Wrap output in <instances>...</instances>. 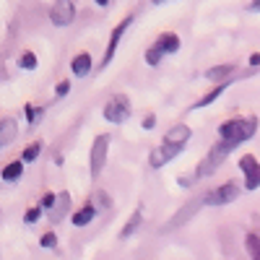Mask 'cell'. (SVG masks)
<instances>
[{
  "label": "cell",
  "mask_w": 260,
  "mask_h": 260,
  "mask_svg": "<svg viewBox=\"0 0 260 260\" xmlns=\"http://www.w3.org/2000/svg\"><path fill=\"white\" fill-rule=\"evenodd\" d=\"M240 169H242V175H245V187L247 190H257L260 187V161L247 154L240 159Z\"/></svg>",
  "instance_id": "9c48e42d"
},
{
  "label": "cell",
  "mask_w": 260,
  "mask_h": 260,
  "mask_svg": "<svg viewBox=\"0 0 260 260\" xmlns=\"http://www.w3.org/2000/svg\"><path fill=\"white\" fill-rule=\"evenodd\" d=\"M250 62H252V65H260V52H255V55L250 57Z\"/></svg>",
  "instance_id": "4dcf8cb0"
},
{
  "label": "cell",
  "mask_w": 260,
  "mask_h": 260,
  "mask_svg": "<svg viewBox=\"0 0 260 260\" xmlns=\"http://www.w3.org/2000/svg\"><path fill=\"white\" fill-rule=\"evenodd\" d=\"M232 73H234V65H213V68L206 71V78H208V81H221V83H226V81H232V78H229Z\"/></svg>",
  "instance_id": "d6986e66"
},
{
  "label": "cell",
  "mask_w": 260,
  "mask_h": 260,
  "mask_svg": "<svg viewBox=\"0 0 260 260\" xmlns=\"http://www.w3.org/2000/svg\"><path fill=\"white\" fill-rule=\"evenodd\" d=\"M94 216H96V206L94 203H86L83 208H78L76 213H73V226H86V224H91L94 221Z\"/></svg>",
  "instance_id": "9a60e30c"
},
{
  "label": "cell",
  "mask_w": 260,
  "mask_h": 260,
  "mask_svg": "<svg viewBox=\"0 0 260 260\" xmlns=\"http://www.w3.org/2000/svg\"><path fill=\"white\" fill-rule=\"evenodd\" d=\"M229 83H232V81H226V83H219V86H216V89H213V91H208L206 96H201L198 102H195V104H192V110H203V107H208V104H213L216 99H219V96H221V94H224V91L229 89Z\"/></svg>",
  "instance_id": "e0dca14e"
},
{
  "label": "cell",
  "mask_w": 260,
  "mask_h": 260,
  "mask_svg": "<svg viewBox=\"0 0 260 260\" xmlns=\"http://www.w3.org/2000/svg\"><path fill=\"white\" fill-rule=\"evenodd\" d=\"M91 55L89 52H81V55H76L73 57V62H71V71H73V76H78V78H83V76H89L91 73Z\"/></svg>",
  "instance_id": "4fadbf2b"
},
{
  "label": "cell",
  "mask_w": 260,
  "mask_h": 260,
  "mask_svg": "<svg viewBox=\"0 0 260 260\" xmlns=\"http://www.w3.org/2000/svg\"><path fill=\"white\" fill-rule=\"evenodd\" d=\"M130 24H133V16H125V21H120V24L112 29V34H110V45H107L104 57H102V62H99V71H104L107 65L112 62V57H115V52H117V47H120V39L125 37V31L130 29Z\"/></svg>",
  "instance_id": "5b68a950"
},
{
  "label": "cell",
  "mask_w": 260,
  "mask_h": 260,
  "mask_svg": "<svg viewBox=\"0 0 260 260\" xmlns=\"http://www.w3.org/2000/svg\"><path fill=\"white\" fill-rule=\"evenodd\" d=\"M68 91H71V83H68V81H60V83L55 86V94H57V96H65Z\"/></svg>",
  "instance_id": "f1b7e54d"
},
{
  "label": "cell",
  "mask_w": 260,
  "mask_h": 260,
  "mask_svg": "<svg viewBox=\"0 0 260 260\" xmlns=\"http://www.w3.org/2000/svg\"><path fill=\"white\" fill-rule=\"evenodd\" d=\"M206 203V198H195V201H190V203H185L175 216H172V219H169V224L161 229V232H175V229H180L182 224H187L190 219H192V216H195V211H198L201 206Z\"/></svg>",
  "instance_id": "ba28073f"
},
{
  "label": "cell",
  "mask_w": 260,
  "mask_h": 260,
  "mask_svg": "<svg viewBox=\"0 0 260 260\" xmlns=\"http://www.w3.org/2000/svg\"><path fill=\"white\" fill-rule=\"evenodd\" d=\"M18 68L34 71V68H37V55H34V52H24V55L18 57Z\"/></svg>",
  "instance_id": "cb8c5ba5"
},
{
  "label": "cell",
  "mask_w": 260,
  "mask_h": 260,
  "mask_svg": "<svg viewBox=\"0 0 260 260\" xmlns=\"http://www.w3.org/2000/svg\"><path fill=\"white\" fill-rule=\"evenodd\" d=\"M161 57H167V55H164L156 45H151V47L146 50V62H148V65H159V62H161Z\"/></svg>",
  "instance_id": "603a6c76"
},
{
  "label": "cell",
  "mask_w": 260,
  "mask_h": 260,
  "mask_svg": "<svg viewBox=\"0 0 260 260\" xmlns=\"http://www.w3.org/2000/svg\"><path fill=\"white\" fill-rule=\"evenodd\" d=\"M42 216V206H34V208H29L26 211V224H34L37 219Z\"/></svg>",
  "instance_id": "83f0119b"
},
{
  "label": "cell",
  "mask_w": 260,
  "mask_h": 260,
  "mask_svg": "<svg viewBox=\"0 0 260 260\" xmlns=\"http://www.w3.org/2000/svg\"><path fill=\"white\" fill-rule=\"evenodd\" d=\"M50 21L55 26H71L76 21V6L73 0H57L50 6Z\"/></svg>",
  "instance_id": "8992f818"
},
{
  "label": "cell",
  "mask_w": 260,
  "mask_h": 260,
  "mask_svg": "<svg viewBox=\"0 0 260 260\" xmlns=\"http://www.w3.org/2000/svg\"><path fill=\"white\" fill-rule=\"evenodd\" d=\"M192 138V130L185 125V122H177L175 127H169L167 130V136H164V143H172V146H187V141Z\"/></svg>",
  "instance_id": "8fae6325"
},
{
  "label": "cell",
  "mask_w": 260,
  "mask_h": 260,
  "mask_svg": "<svg viewBox=\"0 0 260 260\" xmlns=\"http://www.w3.org/2000/svg\"><path fill=\"white\" fill-rule=\"evenodd\" d=\"M234 148H237V143H232V141H219V143H213V146H211V151H208V154L201 159L198 169H195V177H198V180L211 177L213 172L224 164V159L232 154Z\"/></svg>",
  "instance_id": "7a4b0ae2"
},
{
  "label": "cell",
  "mask_w": 260,
  "mask_h": 260,
  "mask_svg": "<svg viewBox=\"0 0 260 260\" xmlns=\"http://www.w3.org/2000/svg\"><path fill=\"white\" fill-rule=\"evenodd\" d=\"M141 125H143V130H151V127L156 125V117H154V115H148V117H143V122H141Z\"/></svg>",
  "instance_id": "f546056e"
},
{
  "label": "cell",
  "mask_w": 260,
  "mask_h": 260,
  "mask_svg": "<svg viewBox=\"0 0 260 260\" xmlns=\"http://www.w3.org/2000/svg\"><path fill=\"white\" fill-rule=\"evenodd\" d=\"M247 8H250V11H260V0H257V3H250Z\"/></svg>",
  "instance_id": "1f68e13d"
},
{
  "label": "cell",
  "mask_w": 260,
  "mask_h": 260,
  "mask_svg": "<svg viewBox=\"0 0 260 260\" xmlns=\"http://www.w3.org/2000/svg\"><path fill=\"white\" fill-rule=\"evenodd\" d=\"M42 115H45V110H37V107H31V104L26 107V117H29V125H37Z\"/></svg>",
  "instance_id": "484cf974"
},
{
  "label": "cell",
  "mask_w": 260,
  "mask_h": 260,
  "mask_svg": "<svg viewBox=\"0 0 260 260\" xmlns=\"http://www.w3.org/2000/svg\"><path fill=\"white\" fill-rule=\"evenodd\" d=\"M130 117V99L125 94H115L110 102L104 104V120H110V122H125Z\"/></svg>",
  "instance_id": "277c9868"
},
{
  "label": "cell",
  "mask_w": 260,
  "mask_h": 260,
  "mask_svg": "<svg viewBox=\"0 0 260 260\" xmlns=\"http://www.w3.org/2000/svg\"><path fill=\"white\" fill-rule=\"evenodd\" d=\"M39 154H42V141H37V143L26 146V148H24V154H21V161H24V164H26V161H34Z\"/></svg>",
  "instance_id": "7402d4cb"
},
{
  "label": "cell",
  "mask_w": 260,
  "mask_h": 260,
  "mask_svg": "<svg viewBox=\"0 0 260 260\" xmlns=\"http://www.w3.org/2000/svg\"><path fill=\"white\" fill-rule=\"evenodd\" d=\"M182 146H172V143H161V146H156L154 151H151V156H148V161H151V167L154 169H159V167H164V164H169L175 156H180L182 154Z\"/></svg>",
  "instance_id": "30bf717a"
},
{
  "label": "cell",
  "mask_w": 260,
  "mask_h": 260,
  "mask_svg": "<svg viewBox=\"0 0 260 260\" xmlns=\"http://www.w3.org/2000/svg\"><path fill=\"white\" fill-rule=\"evenodd\" d=\"M55 203H57V195H55V192H47L45 198H42V203H39V206L45 208V211H52V208H55Z\"/></svg>",
  "instance_id": "4316f807"
},
{
  "label": "cell",
  "mask_w": 260,
  "mask_h": 260,
  "mask_svg": "<svg viewBox=\"0 0 260 260\" xmlns=\"http://www.w3.org/2000/svg\"><path fill=\"white\" fill-rule=\"evenodd\" d=\"M255 133H257V117H234V120L221 122V127H219L221 141H232L237 146L250 141Z\"/></svg>",
  "instance_id": "6da1fadb"
},
{
  "label": "cell",
  "mask_w": 260,
  "mask_h": 260,
  "mask_svg": "<svg viewBox=\"0 0 260 260\" xmlns=\"http://www.w3.org/2000/svg\"><path fill=\"white\" fill-rule=\"evenodd\" d=\"M141 221H143V211L138 208V211H133V216L127 219V226L120 232V240H125V237H130L133 232H138V226H141Z\"/></svg>",
  "instance_id": "ffe728a7"
},
{
  "label": "cell",
  "mask_w": 260,
  "mask_h": 260,
  "mask_svg": "<svg viewBox=\"0 0 260 260\" xmlns=\"http://www.w3.org/2000/svg\"><path fill=\"white\" fill-rule=\"evenodd\" d=\"M245 245H247L250 257H252V260H260V234H247Z\"/></svg>",
  "instance_id": "44dd1931"
},
{
  "label": "cell",
  "mask_w": 260,
  "mask_h": 260,
  "mask_svg": "<svg viewBox=\"0 0 260 260\" xmlns=\"http://www.w3.org/2000/svg\"><path fill=\"white\" fill-rule=\"evenodd\" d=\"M237 195H240V187H237L234 182H224L219 187H213L211 192H206L203 198L208 206H226L232 201H237Z\"/></svg>",
  "instance_id": "52a82bcc"
},
{
  "label": "cell",
  "mask_w": 260,
  "mask_h": 260,
  "mask_svg": "<svg viewBox=\"0 0 260 260\" xmlns=\"http://www.w3.org/2000/svg\"><path fill=\"white\" fill-rule=\"evenodd\" d=\"M21 175H24V161H21V159H16V161L6 164V167H3V172H0L3 182H16V180H21Z\"/></svg>",
  "instance_id": "ac0fdd59"
},
{
  "label": "cell",
  "mask_w": 260,
  "mask_h": 260,
  "mask_svg": "<svg viewBox=\"0 0 260 260\" xmlns=\"http://www.w3.org/2000/svg\"><path fill=\"white\" fill-rule=\"evenodd\" d=\"M68 211H71V195H68V192H62V195H57V203H55V208L50 211V221L57 224Z\"/></svg>",
  "instance_id": "2e32d148"
},
{
  "label": "cell",
  "mask_w": 260,
  "mask_h": 260,
  "mask_svg": "<svg viewBox=\"0 0 260 260\" xmlns=\"http://www.w3.org/2000/svg\"><path fill=\"white\" fill-rule=\"evenodd\" d=\"M16 133H18V125L13 117L0 120V146H11L16 141Z\"/></svg>",
  "instance_id": "5bb4252c"
},
{
  "label": "cell",
  "mask_w": 260,
  "mask_h": 260,
  "mask_svg": "<svg viewBox=\"0 0 260 260\" xmlns=\"http://www.w3.org/2000/svg\"><path fill=\"white\" fill-rule=\"evenodd\" d=\"M154 45H156L164 55H172V52L180 50V37H177L175 31H164V34H159V39L154 42Z\"/></svg>",
  "instance_id": "7c38bea8"
},
{
  "label": "cell",
  "mask_w": 260,
  "mask_h": 260,
  "mask_svg": "<svg viewBox=\"0 0 260 260\" xmlns=\"http://www.w3.org/2000/svg\"><path fill=\"white\" fill-rule=\"evenodd\" d=\"M110 136H96L94 138V143H91V156H89V169H91V177L96 180L102 172H104V164H107V154H110Z\"/></svg>",
  "instance_id": "3957f363"
},
{
  "label": "cell",
  "mask_w": 260,
  "mask_h": 260,
  "mask_svg": "<svg viewBox=\"0 0 260 260\" xmlns=\"http://www.w3.org/2000/svg\"><path fill=\"white\" fill-rule=\"evenodd\" d=\"M39 245L45 247V250H52V247L57 245V234H55V232H47V234H42V240H39Z\"/></svg>",
  "instance_id": "d4e9b609"
}]
</instances>
